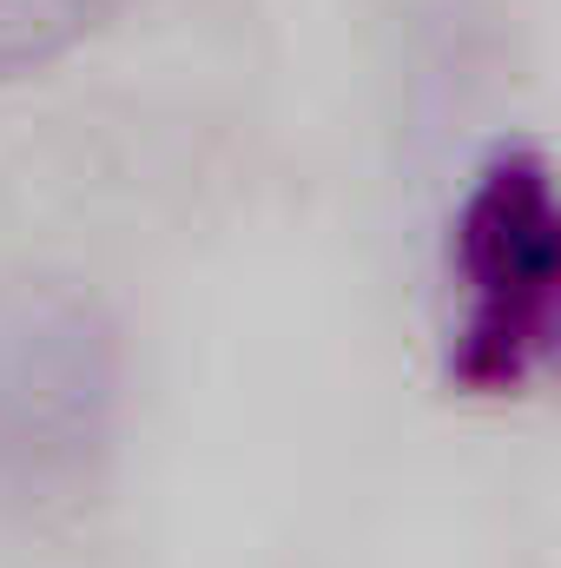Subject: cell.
I'll use <instances>...</instances> for the list:
<instances>
[{
  "mask_svg": "<svg viewBox=\"0 0 561 568\" xmlns=\"http://www.w3.org/2000/svg\"><path fill=\"white\" fill-rule=\"evenodd\" d=\"M436 357L469 404L561 384V165L536 140H496L449 205Z\"/></svg>",
  "mask_w": 561,
  "mask_h": 568,
  "instance_id": "cell-1",
  "label": "cell"
},
{
  "mask_svg": "<svg viewBox=\"0 0 561 568\" xmlns=\"http://www.w3.org/2000/svg\"><path fill=\"white\" fill-rule=\"evenodd\" d=\"M120 390L113 331L100 311L53 284L0 291V483L40 489L106 443Z\"/></svg>",
  "mask_w": 561,
  "mask_h": 568,
  "instance_id": "cell-2",
  "label": "cell"
},
{
  "mask_svg": "<svg viewBox=\"0 0 561 568\" xmlns=\"http://www.w3.org/2000/svg\"><path fill=\"white\" fill-rule=\"evenodd\" d=\"M133 0H0V87L67 67L93 40H106Z\"/></svg>",
  "mask_w": 561,
  "mask_h": 568,
  "instance_id": "cell-3",
  "label": "cell"
}]
</instances>
